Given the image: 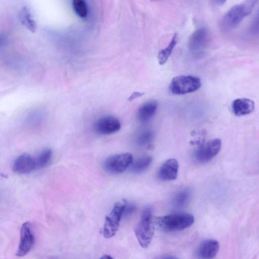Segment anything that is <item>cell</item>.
<instances>
[{
	"label": "cell",
	"instance_id": "1",
	"mask_svg": "<svg viewBox=\"0 0 259 259\" xmlns=\"http://www.w3.org/2000/svg\"><path fill=\"white\" fill-rule=\"evenodd\" d=\"M257 0H245L230 8L221 20L223 30H230L235 28L252 11Z\"/></svg>",
	"mask_w": 259,
	"mask_h": 259
},
{
	"label": "cell",
	"instance_id": "2",
	"mask_svg": "<svg viewBox=\"0 0 259 259\" xmlns=\"http://www.w3.org/2000/svg\"><path fill=\"white\" fill-rule=\"evenodd\" d=\"M152 209L147 207L143 211L141 219L136 226L135 234L140 246L147 248L150 245L154 234V224L152 217Z\"/></svg>",
	"mask_w": 259,
	"mask_h": 259
},
{
	"label": "cell",
	"instance_id": "3",
	"mask_svg": "<svg viewBox=\"0 0 259 259\" xmlns=\"http://www.w3.org/2000/svg\"><path fill=\"white\" fill-rule=\"evenodd\" d=\"M194 222L193 215L185 212L170 214L156 219L157 225L161 229L167 232L184 230L192 226Z\"/></svg>",
	"mask_w": 259,
	"mask_h": 259
},
{
	"label": "cell",
	"instance_id": "4",
	"mask_svg": "<svg viewBox=\"0 0 259 259\" xmlns=\"http://www.w3.org/2000/svg\"><path fill=\"white\" fill-rule=\"evenodd\" d=\"M201 86V80L197 76L179 75L172 79L169 88L173 94L185 95L197 91Z\"/></svg>",
	"mask_w": 259,
	"mask_h": 259
},
{
	"label": "cell",
	"instance_id": "5",
	"mask_svg": "<svg viewBox=\"0 0 259 259\" xmlns=\"http://www.w3.org/2000/svg\"><path fill=\"white\" fill-rule=\"evenodd\" d=\"M126 201L116 203L109 215L105 220L103 228V235L106 238H110L117 233L120 221L123 215Z\"/></svg>",
	"mask_w": 259,
	"mask_h": 259
},
{
	"label": "cell",
	"instance_id": "6",
	"mask_svg": "<svg viewBox=\"0 0 259 259\" xmlns=\"http://www.w3.org/2000/svg\"><path fill=\"white\" fill-rule=\"evenodd\" d=\"M133 161L130 153L115 154L107 158L103 162L104 169L108 173L118 174L124 172Z\"/></svg>",
	"mask_w": 259,
	"mask_h": 259
},
{
	"label": "cell",
	"instance_id": "7",
	"mask_svg": "<svg viewBox=\"0 0 259 259\" xmlns=\"http://www.w3.org/2000/svg\"><path fill=\"white\" fill-rule=\"evenodd\" d=\"M221 147L222 141L218 138L203 143L195 150L194 158L199 163L208 162L219 153Z\"/></svg>",
	"mask_w": 259,
	"mask_h": 259
},
{
	"label": "cell",
	"instance_id": "8",
	"mask_svg": "<svg viewBox=\"0 0 259 259\" xmlns=\"http://www.w3.org/2000/svg\"><path fill=\"white\" fill-rule=\"evenodd\" d=\"M209 34L204 27H201L194 31L190 36L188 42V48L193 55H201L205 50L208 44Z\"/></svg>",
	"mask_w": 259,
	"mask_h": 259
},
{
	"label": "cell",
	"instance_id": "9",
	"mask_svg": "<svg viewBox=\"0 0 259 259\" xmlns=\"http://www.w3.org/2000/svg\"><path fill=\"white\" fill-rule=\"evenodd\" d=\"M34 243V237L31 225L29 222H25L20 229V240L16 255L23 256L31 249Z\"/></svg>",
	"mask_w": 259,
	"mask_h": 259
},
{
	"label": "cell",
	"instance_id": "10",
	"mask_svg": "<svg viewBox=\"0 0 259 259\" xmlns=\"http://www.w3.org/2000/svg\"><path fill=\"white\" fill-rule=\"evenodd\" d=\"M94 126L98 133L109 135L119 131L121 125L119 120L116 117L106 115L99 118L95 122Z\"/></svg>",
	"mask_w": 259,
	"mask_h": 259
},
{
	"label": "cell",
	"instance_id": "11",
	"mask_svg": "<svg viewBox=\"0 0 259 259\" xmlns=\"http://www.w3.org/2000/svg\"><path fill=\"white\" fill-rule=\"evenodd\" d=\"M37 169L36 156L24 153L18 156L14 161L13 170L19 174H27Z\"/></svg>",
	"mask_w": 259,
	"mask_h": 259
},
{
	"label": "cell",
	"instance_id": "12",
	"mask_svg": "<svg viewBox=\"0 0 259 259\" xmlns=\"http://www.w3.org/2000/svg\"><path fill=\"white\" fill-rule=\"evenodd\" d=\"M179 170V163L177 159L170 158L165 161L160 167L158 178L164 181H173L177 179Z\"/></svg>",
	"mask_w": 259,
	"mask_h": 259
},
{
	"label": "cell",
	"instance_id": "13",
	"mask_svg": "<svg viewBox=\"0 0 259 259\" xmlns=\"http://www.w3.org/2000/svg\"><path fill=\"white\" fill-rule=\"evenodd\" d=\"M219 250V243L213 239L205 240L198 247L196 255L202 258H212L218 253Z\"/></svg>",
	"mask_w": 259,
	"mask_h": 259
},
{
	"label": "cell",
	"instance_id": "14",
	"mask_svg": "<svg viewBox=\"0 0 259 259\" xmlns=\"http://www.w3.org/2000/svg\"><path fill=\"white\" fill-rule=\"evenodd\" d=\"M254 102L247 98L237 99L232 104V112L238 116L250 114L254 110Z\"/></svg>",
	"mask_w": 259,
	"mask_h": 259
},
{
	"label": "cell",
	"instance_id": "15",
	"mask_svg": "<svg viewBox=\"0 0 259 259\" xmlns=\"http://www.w3.org/2000/svg\"><path fill=\"white\" fill-rule=\"evenodd\" d=\"M158 107L155 100H149L143 103L138 109L137 116L141 122L148 121L155 114Z\"/></svg>",
	"mask_w": 259,
	"mask_h": 259
},
{
	"label": "cell",
	"instance_id": "16",
	"mask_svg": "<svg viewBox=\"0 0 259 259\" xmlns=\"http://www.w3.org/2000/svg\"><path fill=\"white\" fill-rule=\"evenodd\" d=\"M18 17L20 23L28 30L33 33L36 31V23L27 7L24 6L20 10Z\"/></svg>",
	"mask_w": 259,
	"mask_h": 259
},
{
	"label": "cell",
	"instance_id": "17",
	"mask_svg": "<svg viewBox=\"0 0 259 259\" xmlns=\"http://www.w3.org/2000/svg\"><path fill=\"white\" fill-rule=\"evenodd\" d=\"M191 196V191L189 189H184L177 192L172 198V206L177 209L185 206L189 201Z\"/></svg>",
	"mask_w": 259,
	"mask_h": 259
},
{
	"label": "cell",
	"instance_id": "18",
	"mask_svg": "<svg viewBox=\"0 0 259 259\" xmlns=\"http://www.w3.org/2000/svg\"><path fill=\"white\" fill-rule=\"evenodd\" d=\"M152 162L150 156H144L133 161L130 166V170L133 173L140 174L146 170Z\"/></svg>",
	"mask_w": 259,
	"mask_h": 259
},
{
	"label": "cell",
	"instance_id": "19",
	"mask_svg": "<svg viewBox=\"0 0 259 259\" xmlns=\"http://www.w3.org/2000/svg\"><path fill=\"white\" fill-rule=\"evenodd\" d=\"M178 41V35L175 33L169 44L164 49L159 51L157 56L158 63L160 65H164L171 55L173 50Z\"/></svg>",
	"mask_w": 259,
	"mask_h": 259
},
{
	"label": "cell",
	"instance_id": "20",
	"mask_svg": "<svg viewBox=\"0 0 259 259\" xmlns=\"http://www.w3.org/2000/svg\"><path fill=\"white\" fill-rule=\"evenodd\" d=\"M154 135V132L152 130H144L137 136L136 143L139 147L148 148L152 142Z\"/></svg>",
	"mask_w": 259,
	"mask_h": 259
},
{
	"label": "cell",
	"instance_id": "21",
	"mask_svg": "<svg viewBox=\"0 0 259 259\" xmlns=\"http://www.w3.org/2000/svg\"><path fill=\"white\" fill-rule=\"evenodd\" d=\"M52 151L50 149H46L40 152L36 156L37 169L46 166L51 160Z\"/></svg>",
	"mask_w": 259,
	"mask_h": 259
},
{
	"label": "cell",
	"instance_id": "22",
	"mask_svg": "<svg viewBox=\"0 0 259 259\" xmlns=\"http://www.w3.org/2000/svg\"><path fill=\"white\" fill-rule=\"evenodd\" d=\"M72 6L76 15L80 18H85L88 14V8L84 0H73Z\"/></svg>",
	"mask_w": 259,
	"mask_h": 259
},
{
	"label": "cell",
	"instance_id": "23",
	"mask_svg": "<svg viewBox=\"0 0 259 259\" xmlns=\"http://www.w3.org/2000/svg\"><path fill=\"white\" fill-rule=\"evenodd\" d=\"M136 209V206L132 203L126 202L123 215H128L132 214Z\"/></svg>",
	"mask_w": 259,
	"mask_h": 259
},
{
	"label": "cell",
	"instance_id": "24",
	"mask_svg": "<svg viewBox=\"0 0 259 259\" xmlns=\"http://www.w3.org/2000/svg\"><path fill=\"white\" fill-rule=\"evenodd\" d=\"M144 94V93H141V92H134L128 98V100L130 101H133V100L139 98L142 96H143Z\"/></svg>",
	"mask_w": 259,
	"mask_h": 259
},
{
	"label": "cell",
	"instance_id": "25",
	"mask_svg": "<svg viewBox=\"0 0 259 259\" xmlns=\"http://www.w3.org/2000/svg\"><path fill=\"white\" fill-rule=\"evenodd\" d=\"M227 0H212L214 3L218 5H223Z\"/></svg>",
	"mask_w": 259,
	"mask_h": 259
},
{
	"label": "cell",
	"instance_id": "26",
	"mask_svg": "<svg viewBox=\"0 0 259 259\" xmlns=\"http://www.w3.org/2000/svg\"><path fill=\"white\" fill-rule=\"evenodd\" d=\"M100 258H103V259L111 258H111H113V257L108 254H104L102 257H101Z\"/></svg>",
	"mask_w": 259,
	"mask_h": 259
},
{
	"label": "cell",
	"instance_id": "27",
	"mask_svg": "<svg viewBox=\"0 0 259 259\" xmlns=\"http://www.w3.org/2000/svg\"><path fill=\"white\" fill-rule=\"evenodd\" d=\"M152 1H157V0H151Z\"/></svg>",
	"mask_w": 259,
	"mask_h": 259
}]
</instances>
